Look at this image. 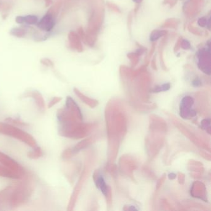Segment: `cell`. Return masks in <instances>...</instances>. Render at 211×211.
<instances>
[{
	"label": "cell",
	"instance_id": "cell-1",
	"mask_svg": "<svg viewBox=\"0 0 211 211\" xmlns=\"http://www.w3.org/2000/svg\"><path fill=\"white\" fill-rule=\"evenodd\" d=\"M25 178L23 182L13 186L8 204L10 209H15L24 204L29 201L33 193L32 184L28 180H25Z\"/></svg>",
	"mask_w": 211,
	"mask_h": 211
},
{
	"label": "cell",
	"instance_id": "cell-2",
	"mask_svg": "<svg viewBox=\"0 0 211 211\" xmlns=\"http://www.w3.org/2000/svg\"><path fill=\"white\" fill-rule=\"evenodd\" d=\"M0 134L21 141L31 148H34L38 145L37 141L31 135L16 127V126L6 122H0Z\"/></svg>",
	"mask_w": 211,
	"mask_h": 211
},
{
	"label": "cell",
	"instance_id": "cell-3",
	"mask_svg": "<svg viewBox=\"0 0 211 211\" xmlns=\"http://www.w3.org/2000/svg\"><path fill=\"white\" fill-rule=\"evenodd\" d=\"M0 164L20 175L23 178L27 176L26 171L21 165L1 151H0Z\"/></svg>",
	"mask_w": 211,
	"mask_h": 211
},
{
	"label": "cell",
	"instance_id": "cell-4",
	"mask_svg": "<svg viewBox=\"0 0 211 211\" xmlns=\"http://www.w3.org/2000/svg\"><path fill=\"white\" fill-rule=\"evenodd\" d=\"M22 97L24 98L30 97L34 99L39 110L44 112L45 110V102L42 94L37 90H33L24 94Z\"/></svg>",
	"mask_w": 211,
	"mask_h": 211
},
{
	"label": "cell",
	"instance_id": "cell-5",
	"mask_svg": "<svg viewBox=\"0 0 211 211\" xmlns=\"http://www.w3.org/2000/svg\"><path fill=\"white\" fill-rule=\"evenodd\" d=\"M0 177L13 180H23L24 178L20 175L9 170L1 164H0Z\"/></svg>",
	"mask_w": 211,
	"mask_h": 211
},
{
	"label": "cell",
	"instance_id": "cell-6",
	"mask_svg": "<svg viewBox=\"0 0 211 211\" xmlns=\"http://www.w3.org/2000/svg\"><path fill=\"white\" fill-rule=\"evenodd\" d=\"M32 149V150L29 151L27 154V156L28 157V158L32 160H37L42 158L44 156V150L38 145Z\"/></svg>",
	"mask_w": 211,
	"mask_h": 211
},
{
	"label": "cell",
	"instance_id": "cell-7",
	"mask_svg": "<svg viewBox=\"0 0 211 211\" xmlns=\"http://www.w3.org/2000/svg\"><path fill=\"white\" fill-rule=\"evenodd\" d=\"M17 22L19 24H35L38 22V19L34 16H27L23 17H18L17 18Z\"/></svg>",
	"mask_w": 211,
	"mask_h": 211
},
{
	"label": "cell",
	"instance_id": "cell-8",
	"mask_svg": "<svg viewBox=\"0 0 211 211\" xmlns=\"http://www.w3.org/2000/svg\"><path fill=\"white\" fill-rule=\"evenodd\" d=\"M4 121L9 124H11L14 126H28L29 124L27 123L24 122L21 119L18 117H8L4 119Z\"/></svg>",
	"mask_w": 211,
	"mask_h": 211
},
{
	"label": "cell",
	"instance_id": "cell-9",
	"mask_svg": "<svg viewBox=\"0 0 211 211\" xmlns=\"http://www.w3.org/2000/svg\"><path fill=\"white\" fill-rule=\"evenodd\" d=\"M27 32V30L24 29V27H19V28H15L14 29H13L11 31V34L16 37H23Z\"/></svg>",
	"mask_w": 211,
	"mask_h": 211
},
{
	"label": "cell",
	"instance_id": "cell-10",
	"mask_svg": "<svg viewBox=\"0 0 211 211\" xmlns=\"http://www.w3.org/2000/svg\"><path fill=\"white\" fill-rule=\"evenodd\" d=\"M61 100H62V97H61L56 96V97H53L48 103V105H47L48 108H52L53 106H55V105H56L59 102H60L61 101Z\"/></svg>",
	"mask_w": 211,
	"mask_h": 211
},
{
	"label": "cell",
	"instance_id": "cell-11",
	"mask_svg": "<svg viewBox=\"0 0 211 211\" xmlns=\"http://www.w3.org/2000/svg\"><path fill=\"white\" fill-rule=\"evenodd\" d=\"M73 151L71 149H67L66 150H65L62 154H61V157L65 159V160H66V159H68L69 158H70L72 156V154H73Z\"/></svg>",
	"mask_w": 211,
	"mask_h": 211
},
{
	"label": "cell",
	"instance_id": "cell-12",
	"mask_svg": "<svg viewBox=\"0 0 211 211\" xmlns=\"http://www.w3.org/2000/svg\"><path fill=\"white\" fill-rule=\"evenodd\" d=\"M41 63L43 64V65H45V66H53V62L51 61H50V60H47V59H44V60H42L41 61Z\"/></svg>",
	"mask_w": 211,
	"mask_h": 211
},
{
	"label": "cell",
	"instance_id": "cell-13",
	"mask_svg": "<svg viewBox=\"0 0 211 211\" xmlns=\"http://www.w3.org/2000/svg\"><path fill=\"white\" fill-rule=\"evenodd\" d=\"M141 1H142V0H135V1H136V2H138V3H140V2H141Z\"/></svg>",
	"mask_w": 211,
	"mask_h": 211
}]
</instances>
